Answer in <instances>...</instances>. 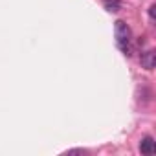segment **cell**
<instances>
[{"label": "cell", "instance_id": "6da1fadb", "mask_svg": "<svg viewBox=\"0 0 156 156\" xmlns=\"http://www.w3.org/2000/svg\"><path fill=\"white\" fill-rule=\"evenodd\" d=\"M114 31H116L118 44L130 42V39H132V33H130V28L127 26V22H125V20H116V24H114Z\"/></svg>", "mask_w": 156, "mask_h": 156}, {"label": "cell", "instance_id": "5b68a950", "mask_svg": "<svg viewBox=\"0 0 156 156\" xmlns=\"http://www.w3.org/2000/svg\"><path fill=\"white\" fill-rule=\"evenodd\" d=\"M154 9H156V6H154V4H152V6H151V8H149V17H151V19H152V20H154Z\"/></svg>", "mask_w": 156, "mask_h": 156}, {"label": "cell", "instance_id": "3957f363", "mask_svg": "<svg viewBox=\"0 0 156 156\" xmlns=\"http://www.w3.org/2000/svg\"><path fill=\"white\" fill-rule=\"evenodd\" d=\"M154 151H156L154 140H152L151 136H145V138L141 140V143H140V152H141V154H154Z\"/></svg>", "mask_w": 156, "mask_h": 156}, {"label": "cell", "instance_id": "8992f818", "mask_svg": "<svg viewBox=\"0 0 156 156\" xmlns=\"http://www.w3.org/2000/svg\"><path fill=\"white\" fill-rule=\"evenodd\" d=\"M85 151L83 149H73V151H68V154H83Z\"/></svg>", "mask_w": 156, "mask_h": 156}, {"label": "cell", "instance_id": "277c9868", "mask_svg": "<svg viewBox=\"0 0 156 156\" xmlns=\"http://www.w3.org/2000/svg\"><path fill=\"white\" fill-rule=\"evenodd\" d=\"M103 6L110 13H116V11L121 9V2H119V0H103Z\"/></svg>", "mask_w": 156, "mask_h": 156}, {"label": "cell", "instance_id": "7a4b0ae2", "mask_svg": "<svg viewBox=\"0 0 156 156\" xmlns=\"http://www.w3.org/2000/svg\"><path fill=\"white\" fill-rule=\"evenodd\" d=\"M140 62H141V68H145V70H152V68L156 66V53H154L152 50H147L145 53H141Z\"/></svg>", "mask_w": 156, "mask_h": 156}]
</instances>
